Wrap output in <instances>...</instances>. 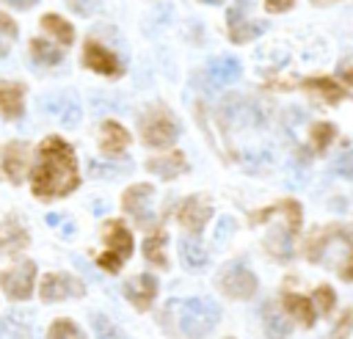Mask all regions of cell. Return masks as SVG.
Instances as JSON below:
<instances>
[{"label":"cell","instance_id":"42","mask_svg":"<svg viewBox=\"0 0 353 339\" xmlns=\"http://www.w3.org/2000/svg\"><path fill=\"white\" fill-rule=\"evenodd\" d=\"M353 328V311H345L342 317H339V322L331 328V336H339V333H347Z\"/></svg>","mask_w":353,"mask_h":339},{"label":"cell","instance_id":"30","mask_svg":"<svg viewBox=\"0 0 353 339\" xmlns=\"http://www.w3.org/2000/svg\"><path fill=\"white\" fill-rule=\"evenodd\" d=\"M25 245H28V234L17 226V220H8V223H6V234H3V240H0V248L8 251V254H17V251H22Z\"/></svg>","mask_w":353,"mask_h":339},{"label":"cell","instance_id":"10","mask_svg":"<svg viewBox=\"0 0 353 339\" xmlns=\"http://www.w3.org/2000/svg\"><path fill=\"white\" fill-rule=\"evenodd\" d=\"M152 196H154L152 185H135V187H130V190L124 193V198H121L124 209H127V212H130L141 226H146V229H152V226H154Z\"/></svg>","mask_w":353,"mask_h":339},{"label":"cell","instance_id":"35","mask_svg":"<svg viewBox=\"0 0 353 339\" xmlns=\"http://www.w3.org/2000/svg\"><path fill=\"white\" fill-rule=\"evenodd\" d=\"M88 171H91L94 176H121V174L127 171V163L113 165V163H99V160H91V163H88Z\"/></svg>","mask_w":353,"mask_h":339},{"label":"cell","instance_id":"12","mask_svg":"<svg viewBox=\"0 0 353 339\" xmlns=\"http://www.w3.org/2000/svg\"><path fill=\"white\" fill-rule=\"evenodd\" d=\"M210 215H212V207H210V201H207L204 196H190V198H185V201L179 204V209H176V220H179L188 232H201Z\"/></svg>","mask_w":353,"mask_h":339},{"label":"cell","instance_id":"20","mask_svg":"<svg viewBox=\"0 0 353 339\" xmlns=\"http://www.w3.org/2000/svg\"><path fill=\"white\" fill-rule=\"evenodd\" d=\"M99 143H102V149L105 152H110V154H119V152H124V146L130 143V132L119 124V121H105L102 124V130H99Z\"/></svg>","mask_w":353,"mask_h":339},{"label":"cell","instance_id":"31","mask_svg":"<svg viewBox=\"0 0 353 339\" xmlns=\"http://www.w3.org/2000/svg\"><path fill=\"white\" fill-rule=\"evenodd\" d=\"M262 317H265V331L268 333H273V336H287L290 331H292V325L273 309V306H265V311H262Z\"/></svg>","mask_w":353,"mask_h":339},{"label":"cell","instance_id":"15","mask_svg":"<svg viewBox=\"0 0 353 339\" xmlns=\"http://www.w3.org/2000/svg\"><path fill=\"white\" fill-rule=\"evenodd\" d=\"M25 168H28V146L19 143V141H11L3 149V171H6V176L17 185L25 176Z\"/></svg>","mask_w":353,"mask_h":339},{"label":"cell","instance_id":"21","mask_svg":"<svg viewBox=\"0 0 353 339\" xmlns=\"http://www.w3.org/2000/svg\"><path fill=\"white\" fill-rule=\"evenodd\" d=\"M303 88H306L309 94H317L320 99H325V102H331V105L347 99L345 88H342L339 83H334L331 77H309V80L303 83Z\"/></svg>","mask_w":353,"mask_h":339},{"label":"cell","instance_id":"19","mask_svg":"<svg viewBox=\"0 0 353 339\" xmlns=\"http://www.w3.org/2000/svg\"><path fill=\"white\" fill-rule=\"evenodd\" d=\"M265 22H240V17H237V6L234 8H229V39L234 41V44H243V41H251V39H256L259 33H265Z\"/></svg>","mask_w":353,"mask_h":339},{"label":"cell","instance_id":"8","mask_svg":"<svg viewBox=\"0 0 353 339\" xmlns=\"http://www.w3.org/2000/svg\"><path fill=\"white\" fill-rule=\"evenodd\" d=\"M85 284L77 276L69 273H47L41 278V300L44 303H55V300H66V298H83Z\"/></svg>","mask_w":353,"mask_h":339},{"label":"cell","instance_id":"24","mask_svg":"<svg viewBox=\"0 0 353 339\" xmlns=\"http://www.w3.org/2000/svg\"><path fill=\"white\" fill-rule=\"evenodd\" d=\"M281 300H284V309H287L295 320H301L306 328L314 325V309H312L309 298H303V295H298V292H284Z\"/></svg>","mask_w":353,"mask_h":339},{"label":"cell","instance_id":"45","mask_svg":"<svg viewBox=\"0 0 353 339\" xmlns=\"http://www.w3.org/2000/svg\"><path fill=\"white\" fill-rule=\"evenodd\" d=\"M3 3H8L11 8H22V11H25V8H30V6H36L39 0H3Z\"/></svg>","mask_w":353,"mask_h":339},{"label":"cell","instance_id":"2","mask_svg":"<svg viewBox=\"0 0 353 339\" xmlns=\"http://www.w3.org/2000/svg\"><path fill=\"white\" fill-rule=\"evenodd\" d=\"M306 259L353 281V226H325L306 243Z\"/></svg>","mask_w":353,"mask_h":339},{"label":"cell","instance_id":"9","mask_svg":"<svg viewBox=\"0 0 353 339\" xmlns=\"http://www.w3.org/2000/svg\"><path fill=\"white\" fill-rule=\"evenodd\" d=\"M33 278H36V265L22 262L17 267H8L0 273V287L11 300H25L33 292Z\"/></svg>","mask_w":353,"mask_h":339},{"label":"cell","instance_id":"39","mask_svg":"<svg viewBox=\"0 0 353 339\" xmlns=\"http://www.w3.org/2000/svg\"><path fill=\"white\" fill-rule=\"evenodd\" d=\"M94 331L99 333V336H119V328L113 325V322H108V317H102V314H94Z\"/></svg>","mask_w":353,"mask_h":339},{"label":"cell","instance_id":"25","mask_svg":"<svg viewBox=\"0 0 353 339\" xmlns=\"http://www.w3.org/2000/svg\"><path fill=\"white\" fill-rule=\"evenodd\" d=\"M33 333V317L22 311H8L0 320V336H30Z\"/></svg>","mask_w":353,"mask_h":339},{"label":"cell","instance_id":"23","mask_svg":"<svg viewBox=\"0 0 353 339\" xmlns=\"http://www.w3.org/2000/svg\"><path fill=\"white\" fill-rule=\"evenodd\" d=\"M265 245H268V251H270L276 259H281V262L292 259V232H290V226L284 223L281 229H273V232L268 234Z\"/></svg>","mask_w":353,"mask_h":339},{"label":"cell","instance_id":"13","mask_svg":"<svg viewBox=\"0 0 353 339\" xmlns=\"http://www.w3.org/2000/svg\"><path fill=\"white\" fill-rule=\"evenodd\" d=\"M41 110L50 116H58V121L69 127L80 121V102L74 99V94H52L41 102Z\"/></svg>","mask_w":353,"mask_h":339},{"label":"cell","instance_id":"43","mask_svg":"<svg viewBox=\"0 0 353 339\" xmlns=\"http://www.w3.org/2000/svg\"><path fill=\"white\" fill-rule=\"evenodd\" d=\"M232 229H234V220H232V218H221V220H218V229H215V240H218V243L226 240V237L232 234Z\"/></svg>","mask_w":353,"mask_h":339},{"label":"cell","instance_id":"27","mask_svg":"<svg viewBox=\"0 0 353 339\" xmlns=\"http://www.w3.org/2000/svg\"><path fill=\"white\" fill-rule=\"evenodd\" d=\"M30 55H33V61L39 66H55L63 58V52L58 47H52L50 41H44V39H33L30 41Z\"/></svg>","mask_w":353,"mask_h":339},{"label":"cell","instance_id":"34","mask_svg":"<svg viewBox=\"0 0 353 339\" xmlns=\"http://www.w3.org/2000/svg\"><path fill=\"white\" fill-rule=\"evenodd\" d=\"M334 138H336V127H334V124H328V121H317V124L312 127V143H314L317 152H325L328 143H331Z\"/></svg>","mask_w":353,"mask_h":339},{"label":"cell","instance_id":"16","mask_svg":"<svg viewBox=\"0 0 353 339\" xmlns=\"http://www.w3.org/2000/svg\"><path fill=\"white\" fill-rule=\"evenodd\" d=\"M270 215H281L284 223L292 229V234L301 229V204L292 201V198H284V201H279V204H273V207H268V209H262V212H254V215H251V223H262V220H268Z\"/></svg>","mask_w":353,"mask_h":339},{"label":"cell","instance_id":"47","mask_svg":"<svg viewBox=\"0 0 353 339\" xmlns=\"http://www.w3.org/2000/svg\"><path fill=\"white\" fill-rule=\"evenodd\" d=\"M312 3H323V0H312Z\"/></svg>","mask_w":353,"mask_h":339},{"label":"cell","instance_id":"29","mask_svg":"<svg viewBox=\"0 0 353 339\" xmlns=\"http://www.w3.org/2000/svg\"><path fill=\"white\" fill-rule=\"evenodd\" d=\"M41 28H44L47 33H52L61 44H72V39H74L72 25H69L63 17H58V14H47V17H41Z\"/></svg>","mask_w":353,"mask_h":339},{"label":"cell","instance_id":"44","mask_svg":"<svg viewBox=\"0 0 353 339\" xmlns=\"http://www.w3.org/2000/svg\"><path fill=\"white\" fill-rule=\"evenodd\" d=\"M292 3H295V0H265L268 11H287Z\"/></svg>","mask_w":353,"mask_h":339},{"label":"cell","instance_id":"5","mask_svg":"<svg viewBox=\"0 0 353 339\" xmlns=\"http://www.w3.org/2000/svg\"><path fill=\"white\" fill-rule=\"evenodd\" d=\"M141 135L146 146H168L179 135V124L165 107H152L141 119Z\"/></svg>","mask_w":353,"mask_h":339},{"label":"cell","instance_id":"40","mask_svg":"<svg viewBox=\"0 0 353 339\" xmlns=\"http://www.w3.org/2000/svg\"><path fill=\"white\" fill-rule=\"evenodd\" d=\"M243 160H245V168H248V171H254V168H259V165H268V163H270V152H248Z\"/></svg>","mask_w":353,"mask_h":339},{"label":"cell","instance_id":"7","mask_svg":"<svg viewBox=\"0 0 353 339\" xmlns=\"http://www.w3.org/2000/svg\"><path fill=\"white\" fill-rule=\"evenodd\" d=\"M218 287L221 292H226L229 298H251L256 292V276L243 265V262H229L223 265V270L218 273Z\"/></svg>","mask_w":353,"mask_h":339},{"label":"cell","instance_id":"37","mask_svg":"<svg viewBox=\"0 0 353 339\" xmlns=\"http://www.w3.org/2000/svg\"><path fill=\"white\" fill-rule=\"evenodd\" d=\"M50 336L52 339H58V336H83V331L72 320H55L52 328H50Z\"/></svg>","mask_w":353,"mask_h":339},{"label":"cell","instance_id":"17","mask_svg":"<svg viewBox=\"0 0 353 339\" xmlns=\"http://www.w3.org/2000/svg\"><path fill=\"white\" fill-rule=\"evenodd\" d=\"M240 74H243V66H240V61L232 58V55H221V58L210 61V66H207V77H210L212 85L234 83Z\"/></svg>","mask_w":353,"mask_h":339},{"label":"cell","instance_id":"33","mask_svg":"<svg viewBox=\"0 0 353 339\" xmlns=\"http://www.w3.org/2000/svg\"><path fill=\"white\" fill-rule=\"evenodd\" d=\"M334 174L353 179V143L350 141H342V149L334 157Z\"/></svg>","mask_w":353,"mask_h":339},{"label":"cell","instance_id":"1","mask_svg":"<svg viewBox=\"0 0 353 339\" xmlns=\"http://www.w3.org/2000/svg\"><path fill=\"white\" fill-rule=\"evenodd\" d=\"M77 182L80 176L72 146L58 135L44 138L39 146V163L33 168V193L39 198H58L72 193Z\"/></svg>","mask_w":353,"mask_h":339},{"label":"cell","instance_id":"32","mask_svg":"<svg viewBox=\"0 0 353 339\" xmlns=\"http://www.w3.org/2000/svg\"><path fill=\"white\" fill-rule=\"evenodd\" d=\"M17 22L8 17V14H3L0 11V58H6L8 55V50H11V44L17 41Z\"/></svg>","mask_w":353,"mask_h":339},{"label":"cell","instance_id":"38","mask_svg":"<svg viewBox=\"0 0 353 339\" xmlns=\"http://www.w3.org/2000/svg\"><path fill=\"white\" fill-rule=\"evenodd\" d=\"M69 6H72V11H74V14L88 17V14H97V11H99L102 0H69Z\"/></svg>","mask_w":353,"mask_h":339},{"label":"cell","instance_id":"18","mask_svg":"<svg viewBox=\"0 0 353 339\" xmlns=\"http://www.w3.org/2000/svg\"><path fill=\"white\" fill-rule=\"evenodd\" d=\"M146 168H149L152 174L163 176V179H174V176H179V174L188 171V163H185V154H182V152H171V154H165V157H152V160L146 163Z\"/></svg>","mask_w":353,"mask_h":339},{"label":"cell","instance_id":"11","mask_svg":"<svg viewBox=\"0 0 353 339\" xmlns=\"http://www.w3.org/2000/svg\"><path fill=\"white\" fill-rule=\"evenodd\" d=\"M83 63H85L88 69L99 72V74H108V77L121 74V61H119V55L110 52V50H108L105 44H99V41H85V47H83Z\"/></svg>","mask_w":353,"mask_h":339},{"label":"cell","instance_id":"6","mask_svg":"<svg viewBox=\"0 0 353 339\" xmlns=\"http://www.w3.org/2000/svg\"><path fill=\"white\" fill-rule=\"evenodd\" d=\"M221 116H223L232 127H262L265 119H268V110H265L256 99L232 94V96H226V99L221 102Z\"/></svg>","mask_w":353,"mask_h":339},{"label":"cell","instance_id":"46","mask_svg":"<svg viewBox=\"0 0 353 339\" xmlns=\"http://www.w3.org/2000/svg\"><path fill=\"white\" fill-rule=\"evenodd\" d=\"M201 3H210V6H218V3H223V0H201Z\"/></svg>","mask_w":353,"mask_h":339},{"label":"cell","instance_id":"3","mask_svg":"<svg viewBox=\"0 0 353 339\" xmlns=\"http://www.w3.org/2000/svg\"><path fill=\"white\" fill-rule=\"evenodd\" d=\"M221 320V309L212 298H188L179 309V325L190 336L210 333Z\"/></svg>","mask_w":353,"mask_h":339},{"label":"cell","instance_id":"26","mask_svg":"<svg viewBox=\"0 0 353 339\" xmlns=\"http://www.w3.org/2000/svg\"><path fill=\"white\" fill-rule=\"evenodd\" d=\"M179 256H182V265L185 267H190V270H199V267H204L207 265V251H204V245L196 240V237H185L182 243H179Z\"/></svg>","mask_w":353,"mask_h":339},{"label":"cell","instance_id":"4","mask_svg":"<svg viewBox=\"0 0 353 339\" xmlns=\"http://www.w3.org/2000/svg\"><path fill=\"white\" fill-rule=\"evenodd\" d=\"M102 240H105V254L99 256V267H105L110 273H119L121 265L132 254V234L127 232V226L121 220H110L102 229Z\"/></svg>","mask_w":353,"mask_h":339},{"label":"cell","instance_id":"28","mask_svg":"<svg viewBox=\"0 0 353 339\" xmlns=\"http://www.w3.org/2000/svg\"><path fill=\"white\" fill-rule=\"evenodd\" d=\"M143 256H146L152 265H157V267H165V265H168V262H165V234H163L160 229H154V234L146 237V243H143Z\"/></svg>","mask_w":353,"mask_h":339},{"label":"cell","instance_id":"22","mask_svg":"<svg viewBox=\"0 0 353 339\" xmlns=\"http://www.w3.org/2000/svg\"><path fill=\"white\" fill-rule=\"evenodd\" d=\"M0 113L6 119L22 116V85L19 83H0Z\"/></svg>","mask_w":353,"mask_h":339},{"label":"cell","instance_id":"14","mask_svg":"<svg viewBox=\"0 0 353 339\" xmlns=\"http://www.w3.org/2000/svg\"><path fill=\"white\" fill-rule=\"evenodd\" d=\"M124 292H127L130 303H132L138 311H146V309L154 303V295H157V278L149 276V273H141V276H135V278L124 287Z\"/></svg>","mask_w":353,"mask_h":339},{"label":"cell","instance_id":"41","mask_svg":"<svg viewBox=\"0 0 353 339\" xmlns=\"http://www.w3.org/2000/svg\"><path fill=\"white\" fill-rule=\"evenodd\" d=\"M336 77H342V83L353 85V52H350L347 58L339 61V66H336Z\"/></svg>","mask_w":353,"mask_h":339},{"label":"cell","instance_id":"36","mask_svg":"<svg viewBox=\"0 0 353 339\" xmlns=\"http://www.w3.org/2000/svg\"><path fill=\"white\" fill-rule=\"evenodd\" d=\"M312 298H314V306H317L323 314H328V311L334 309V289H331V287H325V284L317 287Z\"/></svg>","mask_w":353,"mask_h":339}]
</instances>
